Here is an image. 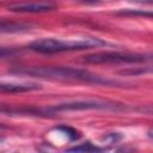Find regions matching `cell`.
<instances>
[{
	"mask_svg": "<svg viewBox=\"0 0 153 153\" xmlns=\"http://www.w3.org/2000/svg\"><path fill=\"white\" fill-rule=\"evenodd\" d=\"M11 73L51 79V80H61V81H81V82H91V84H100V85L116 84V81L99 76L88 71L73 68V67H61V66L26 67V68H18L16 71H12Z\"/></svg>",
	"mask_w": 153,
	"mask_h": 153,
	"instance_id": "obj_1",
	"label": "cell"
},
{
	"mask_svg": "<svg viewBox=\"0 0 153 153\" xmlns=\"http://www.w3.org/2000/svg\"><path fill=\"white\" fill-rule=\"evenodd\" d=\"M99 38H81V39H59V38H41L30 44V49L41 54H55L62 51H74L105 45Z\"/></svg>",
	"mask_w": 153,
	"mask_h": 153,
	"instance_id": "obj_2",
	"label": "cell"
},
{
	"mask_svg": "<svg viewBox=\"0 0 153 153\" xmlns=\"http://www.w3.org/2000/svg\"><path fill=\"white\" fill-rule=\"evenodd\" d=\"M122 108L114 102L100 99H86V100H72L55 105H50L43 109L44 114H56L63 111H82V110H116Z\"/></svg>",
	"mask_w": 153,
	"mask_h": 153,
	"instance_id": "obj_3",
	"label": "cell"
},
{
	"mask_svg": "<svg viewBox=\"0 0 153 153\" xmlns=\"http://www.w3.org/2000/svg\"><path fill=\"white\" fill-rule=\"evenodd\" d=\"M151 60V55L140 53H122V51H102L87 55L84 61L87 63H145Z\"/></svg>",
	"mask_w": 153,
	"mask_h": 153,
	"instance_id": "obj_4",
	"label": "cell"
},
{
	"mask_svg": "<svg viewBox=\"0 0 153 153\" xmlns=\"http://www.w3.org/2000/svg\"><path fill=\"white\" fill-rule=\"evenodd\" d=\"M56 5L49 0H32L17 2L8 6V10L12 12H29V13H42L54 10Z\"/></svg>",
	"mask_w": 153,
	"mask_h": 153,
	"instance_id": "obj_5",
	"label": "cell"
},
{
	"mask_svg": "<svg viewBox=\"0 0 153 153\" xmlns=\"http://www.w3.org/2000/svg\"><path fill=\"white\" fill-rule=\"evenodd\" d=\"M41 85L35 81H0L1 93H23L37 91Z\"/></svg>",
	"mask_w": 153,
	"mask_h": 153,
	"instance_id": "obj_6",
	"label": "cell"
},
{
	"mask_svg": "<svg viewBox=\"0 0 153 153\" xmlns=\"http://www.w3.org/2000/svg\"><path fill=\"white\" fill-rule=\"evenodd\" d=\"M31 29L30 24L10 22V20H0V33H14V32H25Z\"/></svg>",
	"mask_w": 153,
	"mask_h": 153,
	"instance_id": "obj_7",
	"label": "cell"
},
{
	"mask_svg": "<svg viewBox=\"0 0 153 153\" xmlns=\"http://www.w3.org/2000/svg\"><path fill=\"white\" fill-rule=\"evenodd\" d=\"M67 151H69V152H99V151H103V148H100L98 146H94L91 142H84L81 145L71 147Z\"/></svg>",
	"mask_w": 153,
	"mask_h": 153,
	"instance_id": "obj_8",
	"label": "cell"
},
{
	"mask_svg": "<svg viewBox=\"0 0 153 153\" xmlns=\"http://www.w3.org/2000/svg\"><path fill=\"white\" fill-rule=\"evenodd\" d=\"M116 14H122V16H146L148 18L152 17V13L151 12H145V11H140V10H122V11H118L116 12Z\"/></svg>",
	"mask_w": 153,
	"mask_h": 153,
	"instance_id": "obj_9",
	"label": "cell"
},
{
	"mask_svg": "<svg viewBox=\"0 0 153 153\" xmlns=\"http://www.w3.org/2000/svg\"><path fill=\"white\" fill-rule=\"evenodd\" d=\"M57 130H60V131H62L63 134H66L71 140H76V139H79V136H80L79 133H78L75 129L71 128V127H59Z\"/></svg>",
	"mask_w": 153,
	"mask_h": 153,
	"instance_id": "obj_10",
	"label": "cell"
},
{
	"mask_svg": "<svg viewBox=\"0 0 153 153\" xmlns=\"http://www.w3.org/2000/svg\"><path fill=\"white\" fill-rule=\"evenodd\" d=\"M16 53H18V49L16 48H8V47H0V57H7L12 56Z\"/></svg>",
	"mask_w": 153,
	"mask_h": 153,
	"instance_id": "obj_11",
	"label": "cell"
},
{
	"mask_svg": "<svg viewBox=\"0 0 153 153\" xmlns=\"http://www.w3.org/2000/svg\"><path fill=\"white\" fill-rule=\"evenodd\" d=\"M121 139H122V135H120V134H117V133L109 134V135H106V136L104 137V140H109V142H110V143L117 142V141H118V140H121Z\"/></svg>",
	"mask_w": 153,
	"mask_h": 153,
	"instance_id": "obj_12",
	"label": "cell"
},
{
	"mask_svg": "<svg viewBox=\"0 0 153 153\" xmlns=\"http://www.w3.org/2000/svg\"><path fill=\"white\" fill-rule=\"evenodd\" d=\"M134 2H145V4H152V0H130Z\"/></svg>",
	"mask_w": 153,
	"mask_h": 153,
	"instance_id": "obj_13",
	"label": "cell"
},
{
	"mask_svg": "<svg viewBox=\"0 0 153 153\" xmlns=\"http://www.w3.org/2000/svg\"><path fill=\"white\" fill-rule=\"evenodd\" d=\"M2 141H4V137H1V136H0V145L2 143Z\"/></svg>",
	"mask_w": 153,
	"mask_h": 153,
	"instance_id": "obj_14",
	"label": "cell"
},
{
	"mask_svg": "<svg viewBox=\"0 0 153 153\" xmlns=\"http://www.w3.org/2000/svg\"><path fill=\"white\" fill-rule=\"evenodd\" d=\"M2 128H5V127H4L2 124H0V129H2Z\"/></svg>",
	"mask_w": 153,
	"mask_h": 153,
	"instance_id": "obj_15",
	"label": "cell"
}]
</instances>
